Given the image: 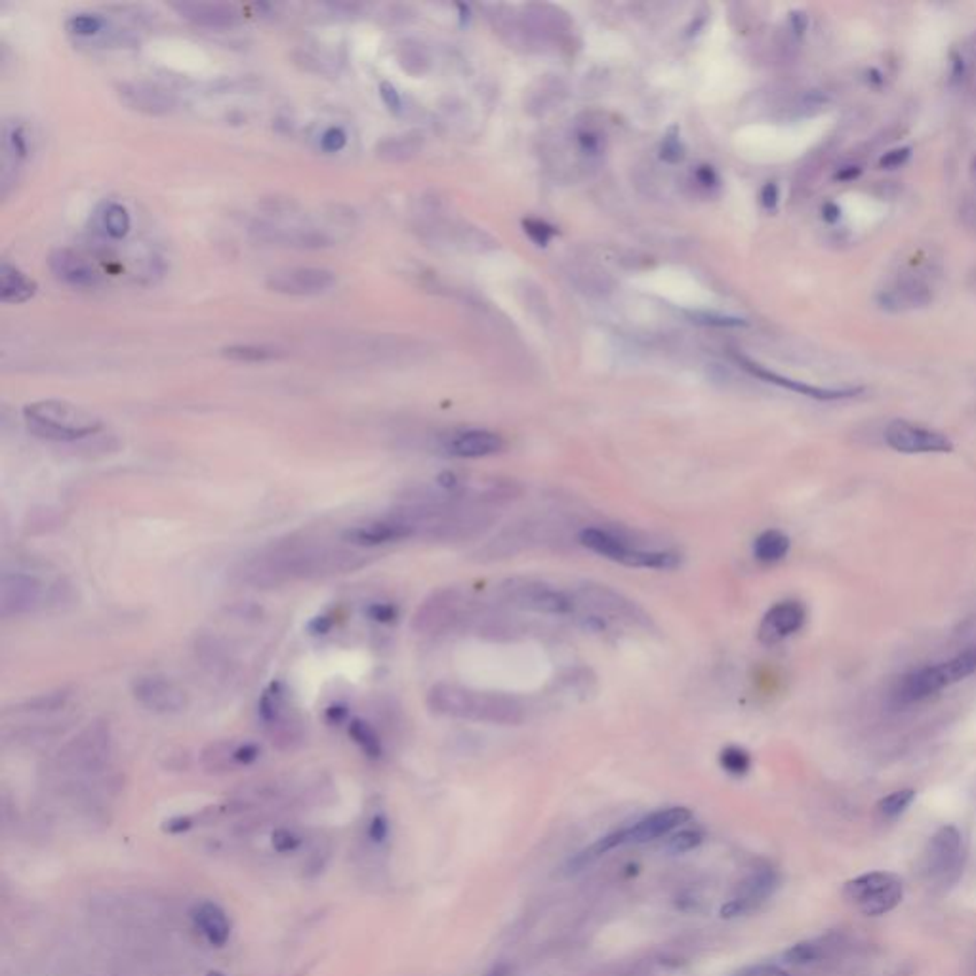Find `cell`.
<instances>
[{
  "label": "cell",
  "mask_w": 976,
  "mask_h": 976,
  "mask_svg": "<svg viewBox=\"0 0 976 976\" xmlns=\"http://www.w3.org/2000/svg\"><path fill=\"white\" fill-rule=\"evenodd\" d=\"M366 565V555L345 546L284 543L256 555L237 568L241 584L257 589L281 588L298 580L350 574Z\"/></svg>",
  "instance_id": "6da1fadb"
},
{
  "label": "cell",
  "mask_w": 976,
  "mask_h": 976,
  "mask_svg": "<svg viewBox=\"0 0 976 976\" xmlns=\"http://www.w3.org/2000/svg\"><path fill=\"white\" fill-rule=\"evenodd\" d=\"M427 706L435 715L460 721L487 725H521L525 721L523 702L503 693H488L454 683H437L429 688Z\"/></svg>",
  "instance_id": "7a4b0ae2"
},
{
  "label": "cell",
  "mask_w": 976,
  "mask_h": 976,
  "mask_svg": "<svg viewBox=\"0 0 976 976\" xmlns=\"http://www.w3.org/2000/svg\"><path fill=\"white\" fill-rule=\"evenodd\" d=\"M23 418L31 434L56 442L81 441L102 429L100 418L82 406L58 399L29 403L23 409Z\"/></svg>",
  "instance_id": "3957f363"
},
{
  "label": "cell",
  "mask_w": 976,
  "mask_h": 976,
  "mask_svg": "<svg viewBox=\"0 0 976 976\" xmlns=\"http://www.w3.org/2000/svg\"><path fill=\"white\" fill-rule=\"evenodd\" d=\"M69 597L64 582H44L29 571H4L0 578V614L19 618L39 612L48 607H61Z\"/></svg>",
  "instance_id": "277c9868"
},
{
  "label": "cell",
  "mask_w": 976,
  "mask_h": 976,
  "mask_svg": "<svg viewBox=\"0 0 976 976\" xmlns=\"http://www.w3.org/2000/svg\"><path fill=\"white\" fill-rule=\"evenodd\" d=\"M580 543L601 557L620 563L629 568H652V571H673L681 565V555L670 549H642L634 546L622 534L607 528L589 526L580 533Z\"/></svg>",
  "instance_id": "5b68a950"
},
{
  "label": "cell",
  "mask_w": 976,
  "mask_h": 976,
  "mask_svg": "<svg viewBox=\"0 0 976 976\" xmlns=\"http://www.w3.org/2000/svg\"><path fill=\"white\" fill-rule=\"evenodd\" d=\"M113 749V734L111 726L104 719H96L73 736L69 742L58 751L56 763L61 772L69 774H94L100 772L111 759Z\"/></svg>",
  "instance_id": "8992f818"
},
{
  "label": "cell",
  "mask_w": 976,
  "mask_h": 976,
  "mask_svg": "<svg viewBox=\"0 0 976 976\" xmlns=\"http://www.w3.org/2000/svg\"><path fill=\"white\" fill-rule=\"evenodd\" d=\"M498 597L508 607L525 612L566 616L576 611L573 593L563 591L536 578L515 576L503 580L498 586Z\"/></svg>",
  "instance_id": "52a82bcc"
},
{
  "label": "cell",
  "mask_w": 976,
  "mask_h": 976,
  "mask_svg": "<svg viewBox=\"0 0 976 976\" xmlns=\"http://www.w3.org/2000/svg\"><path fill=\"white\" fill-rule=\"evenodd\" d=\"M475 620L473 604L458 589H439L419 604L412 629L419 635H442Z\"/></svg>",
  "instance_id": "ba28073f"
},
{
  "label": "cell",
  "mask_w": 976,
  "mask_h": 976,
  "mask_svg": "<svg viewBox=\"0 0 976 976\" xmlns=\"http://www.w3.org/2000/svg\"><path fill=\"white\" fill-rule=\"evenodd\" d=\"M904 896V885L895 873L870 872L845 883L843 898L862 916L880 918L893 911Z\"/></svg>",
  "instance_id": "9c48e42d"
},
{
  "label": "cell",
  "mask_w": 976,
  "mask_h": 976,
  "mask_svg": "<svg viewBox=\"0 0 976 976\" xmlns=\"http://www.w3.org/2000/svg\"><path fill=\"white\" fill-rule=\"evenodd\" d=\"M573 593L576 609H584L588 614L601 618L603 622H618L632 627H650V616L639 604L627 599L624 593L601 584H582Z\"/></svg>",
  "instance_id": "30bf717a"
},
{
  "label": "cell",
  "mask_w": 976,
  "mask_h": 976,
  "mask_svg": "<svg viewBox=\"0 0 976 976\" xmlns=\"http://www.w3.org/2000/svg\"><path fill=\"white\" fill-rule=\"evenodd\" d=\"M965 862L963 837L956 826H942L926 842L921 855V873L929 883L951 885L959 880Z\"/></svg>",
  "instance_id": "8fae6325"
},
{
  "label": "cell",
  "mask_w": 976,
  "mask_h": 976,
  "mask_svg": "<svg viewBox=\"0 0 976 976\" xmlns=\"http://www.w3.org/2000/svg\"><path fill=\"white\" fill-rule=\"evenodd\" d=\"M132 695L143 710L155 715H178L189 706L188 693L172 679L160 675L140 677L132 687Z\"/></svg>",
  "instance_id": "7c38bea8"
},
{
  "label": "cell",
  "mask_w": 976,
  "mask_h": 976,
  "mask_svg": "<svg viewBox=\"0 0 976 976\" xmlns=\"http://www.w3.org/2000/svg\"><path fill=\"white\" fill-rule=\"evenodd\" d=\"M888 447L904 454H942L954 450L951 442L941 431L923 427L906 419H895L885 429Z\"/></svg>",
  "instance_id": "4fadbf2b"
},
{
  "label": "cell",
  "mask_w": 976,
  "mask_h": 976,
  "mask_svg": "<svg viewBox=\"0 0 976 976\" xmlns=\"http://www.w3.org/2000/svg\"><path fill=\"white\" fill-rule=\"evenodd\" d=\"M338 282L334 271L325 267H284L267 277V288L284 296H319Z\"/></svg>",
  "instance_id": "5bb4252c"
},
{
  "label": "cell",
  "mask_w": 976,
  "mask_h": 976,
  "mask_svg": "<svg viewBox=\"0 0 976 976\" xmlns=\"http://www.w3.org/2000/svg\"><path fill=\"white\" fill-rule=\"evenodd\" d=\"M412 536H418L416 526L399 511H395L381 519H373V521L348 528L343 533V542L357 548H373L381 546V543L409 540Z\"/></svg>",
  "instance_id": "9a60e30c"
},
{
  "label": "cell",
  "mask_w": 976,
  "mask_h": 976,
  "mask_svg": "<svg viewBox=\"0 0 976 976\" xmlns=\"http://www.w3.org/2000/svg\"><path fill=\"white\" fill-rule=\"evenodd\" d=\"M933 302V287L921 277H900L877 294V305L888 313H910Z\"/></svg>",
  "instance_id": "2e32d148"
},
{
  "label": "cell",
  "mask_w": 976,
  "mask_h": 976,
  "mask_svg": "<svg viewBox=\"0 0 976 976\" xmlns=\"http://www.w3.org/2000/svg\"><path fill=\"white\" fill-rule=\"evenodd\" d=\"M807 620L805 607L799 601H782L767 611L757 629V637L763 645L772 647L797 634Z\"/></svg>",
  "instance_id": "e0dca14e"
},
{
  "label": "cell",
  "mask_w": 976,
  "mask_h": 976,
  "mask_svg": "<svg viewBox=\"0 0 976 976\" xmlns=\"http://www.w3.org/2000/svg\"><path fill=\"white\" fill-rule=\"evenodd\" d=\"M949 687V681L944 672V665H925V668L913 670L900 679L893 698L898 703H916L926 700L929 696L941 693L942 688Z\"/></svg>",
  "instance_id": "ac0fdd59"
},
{
  "label": "cell",
  "mask_w": 976,
  "mask_h": 976,
  "mask_svg": "<svg viewBox=\"0 0 976 976\" xmlns=\"http://www.w3.org/2000/svg\"><path fill=\"white\" fill-rule=\"evenodd\" d=\"M252 234L257 241L281 244V246H292V249H327L332 246V241L325 231L311 229V227H287L279 224H259L252 226Z\"/></svg>",
  "instance_id": "d6986e66"
},
{
  "label": "cell",
  "mask_w": 976,
  "mask_h": 976,
  "mask_svg": "<svg viewBox=\"0 0 976 976\" xmlns=\"http://www.w3.org/2000/svg\"><path fill=\"white\" fill-rule=\"evenodd\" d=\"M48 265L58 281L69 284L73 288H92L100 282V273L96 267L71 249H58L48 257Z\"/></svg>",
  "instance_id": "ffe728a7"
},
{
  "label": "cell",
  "mask_w": 976,
  "mask_h": 976,
  "mask_svg": "<svg viewBox=\"0 0 976 976\" xmlns=\"http://www.w3.org/2000/svg\"><path fill=\"white\" fill-rule=\"evenodd\" d=\"M505 447L503 439L498 434H492L487 429H467L454 434L444 441V452L454 458H487V456H494L502 452Z\"/></svg>",
  "instance_id": "44dd1931"
},
{
  "label": "cell",
  "mask_w": 976,
  "mask_h": 976,
  "mask_svg": "<svg viewBox=\"0 0 976 976\" xmlns=\"http://www.w3.org/2000/svg\"><path fill=\"white\" fill-rule=\"evenodd\" d=\"M119 96L130 109L145 115H166L176 102L172 94L151 82H125L119 86Z\"/></svg>",
  "instance_id": "7402d4cb"
},
{
  "label": "cell",
  "mask_w": 976,
  "mask_h": 976,
  "mask_svg": "<svg viewBox=\"0 0 976 976\" xmlns=\"http://www.w3.org/2000/svg\"><path fill=\"white\" fill-rule=\"evenodd\" d=\"M740 363L744 365V368L748 370V373H751L753 376H757L765 381H771V384L774 386H780L784 389H789L794 393H799V395H805V397H811V399H817V401H839V399H850V397H857V395L862 391L860 388H817V386H809V384H803V381H797V380H789V378H784L780 374L776 373H771V370L763 368L759 365H753L746 359H738Z\"/></svg>",
  "instance_id": "603a6c76"
},
{
  "label": "cell",
  "mask_w": 976,
  "mask_h": 976,
  "mask_svg": "<svg viewBox=\"0 0 976 976\" xmlns=\"http://www.w3.org/2000/svg\"><path fill=\"white\" fill-rule=\"evenodd\" d=\"M690 818H693V812H690L688 809L685 807H672V809H664V811H658V812H652L649 814L647 818L639 820L635 826L627 827V843H645V842H652V839H658L665 834H670L672 830H675V827H679L681 824H687Z\"/></svg>",
  "instance_id": "cb8c5ba5"
},
{
  "label": "cell",
  "mask_w": 976,
  "mask_h": 976,
  "mask_svg": "<svg viewBox=\"0 0 976 976\" xmlns=\"http://www.w3.org/2000/svg\"><path fill=\"white\" fill-rule=\"evenodd\" d=\"M178 14L195 26L210 29H226L237 26L241 14L234 6L219 3H176L172 4Z\"/></svg>",
  "instance_id": "d4e9b609"
},
{
  "label": "cell",
  "mask_w": 976,
  "mask_h": 976,
  "mask_svg": "<svg viewBox=\"0 0 976 976\" xmlns=\"http://www.w3.org/2000/svg\"><path fill=\"white\" fill-rule=\"evenodd\" d=\"M193 921L196 925V929L201 931V934L212 946L221 948L229 942L231 921L224 908L216 904V902L206 900V902H201V904H196L193 910Z\"/></svg>",
  "instance_id": "484cf974"
},
{
  "label": "cell",
  "mask_w": 976,
  "mask_h": 976,
  "mask_svg": "<svg viewBox=\"0 0 976 976\" xmlns=\"http://www.w3.org/2000/svg\"><path fill=\"white\" fill-rule=\"evenodd\" d=\"M36 282L8 262L0 264V300L4 304H23L36 294Z\"/></svg>",
  "instance_id": "4316f807"
},
{
  "label": "cell",
  "mask_w": 976,
  "mask_h": 976,
  "mask_svg": "<svg viewBox=\"0 0 976 976\" xmlns=\"http://www.w3.org/2000/svg\"><path fill=\"white\" fill-rule=\"evenodd\" d=\"M196 658L212 675H231L233 660L229 649L216 637H201L196 641Z\"/></svg>",
  "instance_id": "83f0119b"
},
{
  "label": "cell",
  "mask_w": 976,
  "mask_h": 976,
  "mask_svg": "<svg viewBox=\"0 0 976 976\" xmlns=\"http://www.w3.org/2000/svg\"><path fill=\"white\" fill-rule=\"evenodd\" d=\"M234 751H237V740H218V742L208 744L201 753L204 771L210 774H224L239 769Z\"/></svg>",
  "instance_id": "f1b7e54d"
},
{
  "label": "cell",
  "mask_w": 976,
  "mask_h": 976,
  "mask_svg": "<svg viewBox=\"0 0 976 976\" xmlns=\"http://www.w3.org/2000/svg\"><path fill=\"white\" fill-rule=\"evenodd\" d=\"M69 698H71V693L65 688L48 690V693L23 700L21 703H18L14 711L23 715H39V718H42V715H52L59 710H64L67 706Z\"/></svg>",
  "instance_id": "f546056e"
},
{
  "label": "cell",
  "mask_w": 976,
  "mask_h": 976,
  "mask_svg": "<svg viewBox=\"0 0 976 976\" xmlns=\"http://www.w3.org/2000/svg\"><path fill=\"white\" fill-rule=\"evenodd\" d=\"M789 551V538L780 530H765L753 543V555L761 563H778L782 561Z\"/></svg>",
  "instance_id": "4dcf8cb0"
},
{
  "label": "cell",
  "mask_w": 976,
  "mask_h": 976,
  "mask_svg": "<svg viewBox=\"0 0 976 976\" xmlns=\"http://www.w3.org/2000/svg\"><path fill=\"white\" fill-rule=\"evenodd\" d=\"M419 145H422V142H419L416 134L395 135V138H388L378 143L376 155L381 160H388V163H401V160H409L411 157H414L419 151Z\"/></svg>",
  "instance_id": "1f68e13d"
},
{
  "label": "cell",
  "mask_w": 976,
  "mask_h": 976,
  "mask_svg": "<svg viewBox=\"0 0 976 976\" xmlns=\"http://www.w3.org/2000/svg\"><path fill=\"white\" fill-rule=\"evenodd\" d=\"M776 887H778L776 872L765 868L748 877V880L742 883V887H740L738 896L751 902L753 906H757L765 898H769L774 893Z\"/></svg>",
  "instance_id": "d6a6232c"
},
{
  "label": "cell",
  "mask_w": 976,
  "mask_h": 976,
  "mask_svg": "<svg viewBox=\"0 0 976 976\" xmlns=\"http://www.w3.org/2000/svg\"><path fill=\"white\" fill-rule=\"evenodd\" d=\"M221 357H226L229 361H239V363H265V361L281 359L282 351L277 348H269V345L239 343V345H229V348L221 350Z\"/></svg>",
  "instance_id": "836d02e7"
},
{
  "label": "cell",
  "mask_w": 976,
  "mask_h": 976,
  "mask_svg": "<svg viewBox=\"0 0 976 976\" xmlns=\"http://www.w3.org/2000/svg\"><path fill=\"white\" fill-rule=\"evenodd\" d=\"M4 153L16 163L26 160L29 155V138L21 122H8L4 127Z\"/></svg>",
  "instance_id": "e575fe53"
},
{
  "label": "cell",
  "mask_w": 976,
  "mask_h": 976,
  "mask_svg": "<svg viewBox=\"0 0 976 976\" xmlns=\"http://www.w3.org/2000/svg\"><path fill=\"white\" fill-rule=\"evenodd\" d=\"M624 843H627V832L626 830L612 832L609 835H604V837L599 839L597 843H593L589 849H586L584 852H580V855L573 860V866L574 868H584L586 864L593 862V860L603 857V855H607L609 850L620 847Z\"/></svg>",
  "instance_id": "d590c367"
},
{
  "label": "cell",
  "mask_w": 976,
  "mask_h": 976,
  "mask_svg": "<svg viewBox=\"0 0 976 976\" xmlns=\"http://www.w3.org/2000/svg\"><path fill=\"white\" fill-rule=\"evenodd\" d=\"M827 944L824 941H805L797 942L784 951V961L789 965H809L826 956Z\"/></svg>",
  "instance_id": "8d00e7d4"
},
{
  "label": "cell",
  "mask_w": 976,
  "mask_h": 976,
  "mask_svg": "<svg viewBox=\"0 0 976 976\" xmlns=\"http://www.w3.org/2000/svg\"><path fill=\"white\" fill-rule=\"evenodd\" d=\"M350 736L355 740V744L359 746L368 757L378 759L381 756V742L376 731L368 723L355 719L350 723Z\"/></svg>",
  "instance_id": "74e56055"
},
{
  "label": "cell",
  "mask_w": 976,
  "mask_h": 976,
  "mask_svg": "<svg viewBox=\"0 0 976 976\" xmlns=\"http://www.w3.org/2000/svg\"><path fill=\"white\" fill-rule=\"evenodd\" d=\"M913 799H916V792H913V789H898V792H893L887 797H883L880 801V805H877V811H880L883 818L895 820L900 817V814L906 812Z\"/></svg>",
  "instance_id": "f35d334b"
},
{
  "label": "cell",
  "mask_w": 976,
  "mask_h": 976,
  "mask_svg": "<svg viewBox=\"0 0 976 976\" xmlns=\"http://www.w3.org/2000/svg\"><path fill=\"white\" fill-rule=\"evenodd\" d=\"M104 227L109 237L122 239L130 231V214L119 203H111L104 212Z\"/></svg>",
  "instance_id": "ab89813d"
},
{
  "label": "cell",
  "mask_w": 976,
  "mask_h": 976,
  "mask_svg": "<svg viewBox=\"0 0 976 976\" xmlns=\"http://www.w3.org/2000/svg\"><path fill=\"white\" fill-rule=\"evenodd\" d=\"M721 767L733 776H744L751 769V757L744 748L726 746L719 756Z\"/></svg>",
  "instance_id": "60d3db41"
},
{
  "label": "cell",
  "mask_w": 976,
  "mask_h": 976,
  "mask_svg": "<svg viewBox=\"0 0 976 976\" xmlns=\"http://www.w3.org/2000/svg\"><path fill=\"white\" fill-rule=\"evenodd\" d=\"M105 27V19L96 14H77L67 19V31L79 36H94Z\"/></svg>",
  "instance_id": "b9f144b4"
},
{
  "label": "cell",
  "mask_w": 976,
  "mask_h": 976,
  "mask_svg": "<svg viewBox=\"0 0 976 976\" xmlns=\"http://www.w3.org/2000/svg\"><path fill=\"white\" fill-rule=\"evenodd\" d=\"M702 834L698 830H683L675 834L670 842H668V850L672 852V855H683V852H688L696 849L700 843H702Z\"/></svg>",
  "instance_id": "7bdbcfd3"
},
{
  "label": "cell",
  "mask_w": 976,
  "mask_h": 976,
  "mask_svg": "<svg viewBox=\"0 0 976 976\" xmlns=\"http://www.w3.org/2000/svg\"><path fill=\"white\" fill-rule=\"evenodd\" d=\"M271 843H273V849L281 852V855H288V852H294L302 845V837L294 830H288V827H279L271 835Z\"/></svg>",
  "instance_id": "ee69618b"
},
{
  "label": "cell",
  "mask_w": 976,
  "mask_h": 976,
  "mask_svg": "<svg viewBox=\"0 0 976 976\" xmlns=\"http://www.w3.org/2000/svg\"><path fill=\"white\" fill-rule=\"evenodd\" d=\"M345 143H348V135H345V132L338 127H332L323 135H320V147H323L327 153L342 151L345 147Z\"/></svg>",
  "instance_id": "f6af8a7d"
},
{
  "label": "cell",
  "mask_w": 976,
  "mask_h": 976,
  "mask_svg": "<svg viewBox=\"0 0 976 976\" xmlns=\"http://www.w3.org/2000/svg\"><path fill=\"white\" fill-rule=\"evenodd\" d=\"M389 835V824L384 814H376V817L368 824V837L373 843L381 845Z\"/></svg>",
  "instance_id": "bcb514c9"
},
{
  "label": "cell",
  "mask_w": 976,
  "mask_h": 976,
  "mask_svg": "<svg viewBox=\"0 0 976 976\" xmlns=\"http://www.w3.org/2000/svg\"><path fill=\"white\" fill-rule=\"evenodd\" d=\"M753 908H756V906H753V904H751V902H748V900H744V898H740V896H736L734 900H731V902H726V904H725V906H721L719 913H721V918H723V919H734V918L744 916V913L751 911Z\"/></svg>",
  "instance_id": "7dc6e473"
},
{
  "label": "cell",
  "mask_w": 976,
  "mask_h": 976,
  "mask_svg": "<svg viewBox=\"0 0 976 976\" xmlns=\"http://www.w3.org/2000/svg\"><path fill=\"white\" fill-rule=\"evenodd\" d=\"M380 96H381V100H384V104L388 105L389 111H393V113H399V111H401V96L391 82L384 81L380 84Z\"/></svg>",
  "instance_id": "c3c4849f"
},
{
  "label": "cell",
  "mask_w": 976,
  "mask_h": 976,
  "mask_svg": "<svg viewBox=\"0 0 976 976\" xmlns=\"http://www.w3.org/2000/svg\"><path fill=\"white\" fill-rule=\"evenodd\" d=\"M908 158H910V150H908V147H902V150H893V151L885 153L880 160V165L883 168H900L902 165L906 163Z\"/></svg>",
  "instance_id": "681fc988"
},
{
  "label": "cell",
  "mask_w": 976,
  "mask_h": 976,
  "mask_svg": "<svg viewBox=\"0 0 976 976\" xmlns=\"http://www.w3.org/2000/svg\"><path fill=\"white\" fill-rule=\"evenodd\" d=\"M195 826V820L191 817H174L170 818L168 822H165V830L168 834H183L191 830V827Z\"/></svg>",
  "instance_id": "f907efd6"
},
{
  "label": "cell",
  "mask_w": 976,
  "mask_h": 976,
  "mask_svg": "<svg viewBox=\"0 0 976 976\" xmlns=\"http://www.w3.org/2000/svg\"><path fill=\"white\" fill-rule=\"evenodd\" d=\"M368 612H370V616H373L374 620H378V622H391L393 618H395V614H397V612H395V609L391 607V604H374V607L370 609Z\"/></svg>",
  "instance_id": "816d5d0a"
},
{
  "label": "cell",
  "mask_w": 976,
  "mask_h": 976,
  "mask_svg": "<svg viewBox=\"0 0 976 976\" xmlns=\"http://www.w3.org/2000/svg\"><path fill=\"white\" fill-rule=\"evenodd\" d=\"M761 199H763V204L767 206V208H774V206H776V203H778V189H776V185H774V183H769L767 188L763 189Z\"/></svg>",
  "instance_id": "f5cc1de1"
},
{
  "label": "cell",
  "mask_w": 976,
  "mask_h": 976,
  "mask_svg": "<svg viewBox=\"0 0 976 976\" xmlns=\"http://www.w3.org/2000/svg\"><path fill=\"white\" fill-rule=\"evenodd\" d=\"M961 216H963V219H965L967 226L971 224V219H974L971 229H976V203H965V206H963V210H961Z\"/></svg>",
  "instance_id": "db71d44e"
},
{
  "label": "cell",
  "mask_w": 976,
  "mask_h": 976,
  "mask_svg": "<svg viewBox=\"0 0 976 976\" xmlns=\"http://www.w3.org/2000/svg\"><path fill=\"white\" fill-rule=\"evenodd\" d=\"M824 218H826L827 221H835V219H839V208H837L835 204H826V208H824Z\"/></svg>",
  "instance_id": "11a10c76"
},
{
  "label": "cell",
  "mask_w": 976,
  "mask_h": 976,
  "mask_svg": "<svg viewBox=\"0 0 976 976\" xmlns=\"http://www.w3.org/2000/svg\"><path fill=\"white\" fill-rule=\"evenodd\" d=\"M510 972H511V969L508 965H496V967H492L485 976H510Z\"/></svg>",
  "instance_id": "9f6ffc18"
},
{
  "label": "cell",
  "mask_w": 976,
  "mask_h": 976,
  "mask_svg": "<svg viewBox=\"0 0 976 976\" xmlns=\"http://www.w3.org/2000/svg\"><path fill=\"white\" fill-rule=\"evenodd\" d=\"M971 971H972V976H976V946L972 948V956H971Z\"/></svg>",
  "instance_id": "6f0895ef"
},
{
  "label": "cell",
  "mask_w": 976,
  "mask_h": 976,
  "mask_svg": "<svg viewBox=\"0 0 976 976\" xmlns=\"http://www.w3.org/2000/svg\"><path fill=\"white\" fill-rule=\"evenodd\" d=\"M206 976H227V974H224V972H219V971H208V972H206Z\"/></svg>",
  "instance_id": "680465c9"
},
{
  "label": "cell",
  "mask_w": 976,
  "mask_h": 976,
  "mask_svg": "<svg viewBox=\"0 0 976 976\" xmlns=\"http://www.w3.org/2000/svg\"><path fill=\"white\" fill-rule=\"evenodd\" d=\"M974 172H976V160H974Z\"/></svg>",
  "instance_id": "91938a15"
}]
</instances>
